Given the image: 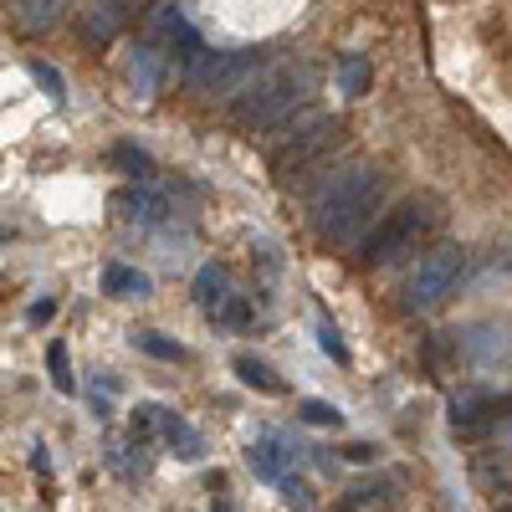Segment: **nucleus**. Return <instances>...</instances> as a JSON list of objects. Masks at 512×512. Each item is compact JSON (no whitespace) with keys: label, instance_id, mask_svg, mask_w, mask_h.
I'll return each mask as SVG.
<instances>
[{"label":"nucleus","instance_id":"14","mask_svg":"<svg viewBox=\"0 0 512 512\" xmlns=\"http://www.w3.org/2000/svg\"><path fill=\"white\" fill-rule=\"evenodd\" d=\"M369 77H374V67H369L364 52H344V57H338V67H333V82H338V93H344V98H364L369 93Z\"/></svg>","mask_w":512,"mask_h":512},{"label":"nucleus","instance_id":"22","mask_svg":"<svg viewBox=\"0 0 512 512\" xmlns=\"http://www.w3.org/2000/svg\"><path fill=\"white\" fill-rule=\"evenodd\" d=\"M169 410L164 405H134V425H128V431H134V446H144L154 431H159V420H164Z\"/></svg>","mask_w":512,"mask_h":512},{"label":"nucleus","instance_id":"10","mask_svg":"<svg viewBox=\"0 0 512 512\" xmlns=\"http://www.w3.org/2000/svg\"><path fill=\"white\" fill-rule=\"evenodd\" d=\"M159 72H164V52L154 47V41H144V47H139L134 57H128V88H134L139 98H154Z\"/></svg>","mask_w":512,"mask_h":512},{"label":"nucleus","instance_id":"27","mask_svg":"<svg viewBox=\"0 0 512 512\" xmlns=\"http://www.w3.org/2000/svg\"><path fill=\"white\" fill-rule=\"evenodd\" d=\"M52 313H57V297H41V303H31V313H26V318H31V323H47Z\"/></svg>","mask_w":512,"mask_h":512},{"label":"nucleus","instance_id":"9","mask_svg":"<svg viewBox=\"0 0 512 512\" xmlns=\"http://www.w3.org/2000/svg\"><path fill=\"white\" fill-rule=\"evenodd\" d=\"M507 415V395H492V390H466L451 400V425L456 431H487V425Z\"/></svg>","mask_w":512,"mask_h":512},{"label":"nucleus","instance_id":"11","mask_svg":"<svg viewBox=\"0 0 512 512\" xmlns=\"http://www.w3.org/2000/svg\"><path fill=\"white\" fill-rule=\"evenodd\" d=\"M287 461H292V451H287L282 436H262V441L246 451V466H251V472L262 477V482H277V477L287 472Z\"/></svg>","mask_w":512,"mask_h":512},{"label":"nucleus","instance_id":"18","mask_svg":"<svg viewBox=\"0 0 512 512\" xmlns=\"http://www.w3.org/2000/svg\"><path fill=\"white\" fill-rule=\"evenodd\" d=\"M134 344H139L149 359H159V364H180V359H185V349L175 344V338H164V333H154V328L134 333Z\"/></svg>","mask_w":512,"mask_h":512},{"label":"nucleus","instance_id":"16","mask_svg":"<svg viewBox=\"0 0 512 512\" xmlns=\"http://www.w3.org/2000/svg\"><path fill=\"white\" fill-rule=\"evenodd\" d=\"M236 374H241V384H251V390H262V395H282V379L262 364V359H251V354H236V364H231Z\"/></svg>","mask_w":512,"mask_h":512},{"label":"nucleus","instance_id":"8","mask_svg":"<svg viewBox=\"0 0 512 512\" xmlns=\"http://www.w3.org/2000/svg\"><path fill=\"white\" fill-rule=\"evenodd\" d=\"M149 11V0H93V11H88V21H82V41H113L134 16H144Z\"/></svg>","mask_w":512,"mask_h":512},{"label":"nucleus","instance_id":"5","mask_svg":"<svg viewBox=\"0 0 512 512\" xmlns=\"http://www.w3.org/2000/svg\"><path fill=\"white\" fill-rule=\"evenodd\" d=\"M272 57L262 52V47H236V52H205L190 72H185V82L200 93V98H210V103H236L241 93H246V82L262 72Z\"/></svg>","mask_w":512,"mask_h":512},{"label":"nucleus","instance_id":"20","mask_svg":"<svg viewBox=\"0 0 512 512\" xmlns=\"http://www.w3.org/2000/svg\"><path fill=\"white\" fill-rule=\"evenodd\" d=\"M210 318H216V328H246V323H251V297H236V292H231Z\"/></svg>","mask_w":512,"mask_h":512},{"label":"nucleus","instance_id":"15","mask_svg":"<svg viewBox=\"0 0 512 512\" xmlns=\"http://www.w3.org/2000/svg\"><path fill=\"white\" fill-rule=\"evenodd\" d=\"M159 436L175 446V456H185V461H200V456H205V441L190 431L180 415H164V420H159Z\"/></svg>","mask_w":512,"mask_h":512},{"label":"nucleus","instance_id":"19","mask_svg":"<svg viewBox=\"0 0 512 512\" xmlns=\"http://www.w3.org/2000/svg\"><path fill=\"white\" fill-rule=\"evenodd\" d=\"M108 159H113L118 169H128V175H139V180H144V175H154V159H149L144 149H134V144H113V154H108Z\"/></svg>","mask_w":512,"mask_h":512},{"label":"nucleus","instance_id":"23","mask_svg":"<svg viewBox=\"0 0 512 512\" xmlns=\"http://www.w3.org/2000/svg\"><path fill=\"white\" fill-rule=\"evenodd\" d=\"M297 420H308V425H318V431H328V425H338L344 415H338L333 405H323V400H303V405H297Z\"/></svg>","mask_w":512,"mask_h":512},{"label":"nucleus","instance_id":"21","mask_svg":"<svg viewBox=\"0 0 512 512\" xmlns=\"http://www.w3.org/2000/svg\"><path fill=\"white\" fill-rule=\"evenodd\" d=\"M47 369H52V384L62 395H72V359H67V344L62 338H52V349H47Z\"/></svg>","mask_w":512,"mask_h":512},{"label":"nucleus","instance_id":"7","mask_svg":"<svg viewBox=\"0 0 512 512\" xmlns=\"http://www.w3.org/2000/svg\"><path fill=\"white\" fill-rule=\"evenodd\" d=\"M113 210H118V216L128 221V226H144V231H154V226H164L169 221V210H175V205H169V195L164 190H154V185H123L118 195H113Z\"/></svg>","mask_w":512,"mask_h":512},{"label":"nucleus","instance_id":"13","mask_svg":"<svg viewBox=\"0 0 512 512\" xmlns=\"http://www.w3.org/2000/svg\"><path fill=\"white\" fill-rule=\"evenodd\" d=\"M67 6H72V0H21L16 26H21L26 36H47V31L67 16Z\"/></svg>","mask_w":512,"mask_h":512},{"label":"nucleus","instance_id":"25","mask_svg":"<svg viewBox=\"0 0 512 512\" xmlns=\"http://www.w3.org/2000/svg\"><path fill=\"white\" fill-rule=\"evenodd\" d=\"M31 77L41 82V88H47V98H52V103H62V98H67V93H62L67 82H62V72H57V67H47V62H31Z\"/></svg>","mask_w":512,"mask_h":512},{"label":"nucleus","instance_id":"4","mask_svg":"<svg viewBox=\"0 0 512 512\" xmlns=\"http://www.w3.org/2000/svg\"><path fill=\"white\" fill-rule=\"evenodd\" d=\"M349 139V128L328 118V113H303V118H287L272 128V169L277 180H303L308 169H318L328 154H338Z\"/></svg>","mask_w":512,"mask_h":512},{"label":"nucleus","instance_id":"2","mask_svg":"<svg viewBox=\"0 0 512 512\" xmlns=\"http://www.w3.org/2000/svg\"><path fill=\"white\" fill-rule=\"evenodd\" d=\"M318 93V67L308 57H292V62H267L246 82V93L231 103L236 123L246 134H272L277 123H287L297 108H308Z\"/></svg>","mask_w":512,"mask_h":512},{"label":"nucleus","instance_id":"3","mask_svg":"<svg viewBox=\"0 0 512 512\" xmlns=\"http://www.w3.org/2000/svg\"><path fill=\"white\" fill-rule=\"evenodd\" d=\"M436 226H441V205L431 195H410L369 226V236L359 241V251H364L359 262L364 267H395V262H405V256H415L420 241Z\"/></svg>","mask_w":512,"mask_h":512},{"label":"nucleus","instance_id":"12","mask_svg":"<svg viewBox=\"0 0 512 512\" xmlns=\"http://www.w3.org/2000/svg\"><path fill=\"white\" fill-rule=\"evenodd\" d=\"M231 297V272L221 267V262H205L200 272H195V303H200V313L210 318L221 303Z\"/></svg>","mask_w":512,"mask_h":512},{"label":"nucleus","instance_id":"24","mask_svg":"<svg viewBox=\"0 0 512 512\" xmlns=\"http://www.w3.org/2000/svg\"><path fill=\"white\" fill-rule=\"evenodd\" d=\"M277 487H282V497H287V507H297V512H308L313 507V492H308V482H297V477H277Z\"/></svg>","mask_w":512,"mask_h":512},{"label":"nucleus","instance_id":"26","mask_svg":"<svg viewBox=\"0 0 512 512\" xmlns=\"http://www.w3.org/2000/svg\"><path fill=\"white\" fill-rule=\"evenodd\" d=\"M318 344H323V354H328V359L349 364V344L338 338V328H333V323H323V328H318Z\"/></svg>","mask_w":512,"mask_h":512},{"label":"nucleus","instance_id":"6","mask_svg":"<svg viewBox=\"0 0 512 512\" xmlns=\"http://www.w3.org/2000/svg\"><path fill=\"white\" fill-rule=\"evenodd\" d=\"M461 277H466V251H461V246H436V251L415 256V267H410V277H405V287H400V303H405L410 313L441 308L446 297L461 287Z\"/></svg>","mask_w":512,"mask_h":512},{"label":"nucleus","instance_id":"1","mask_svg":"<svg viewBox=\"0 0 512 512\" xmlns=\"http://www.w3.org/2000/svg\"><path fill=\"white\" fill-rule=\"evenodd\" d=\"M390 200V180L374 164H344L318 185L313 205H308V226L328 241V246H359L369 236V226L384 216Z\"/></svg>","mask_w":512,"mask_h":512},{"label":"nucleus","instance_id":"17","mask_svg":"<svg viewBox=\"0 0 512 512\" xmlns=\"http://www.w3.org/2000/svg\"><path fill=\"white\" fill-rule=\"evenodd\" d=\"M103 292H113V297H144L149 292V277L139 267H108L103 272Z\"/></svg>","mask_w":512,"mask_h":512}]
</instances>
